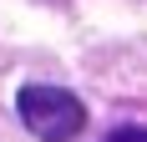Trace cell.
<instances>
[{
  "label": "cell",
  "mask_w": 147,
  "mask_h": 142,
  "mask_svg": "<svg viewBox=\"0 0 147 142\" xmlns=\"http://www.w3.org/2000/svg\"><path fill=\"white\" fill-rule=\"evenodd\" d=\"M107 142H147V127H117Z\"/></svg>",
  "instance_id": "cell-2"
},
{
  "label": "cell",
  "mask_w": 147,
  "mask_h": 142,
  "mask_svg": "<svg viewBox=\"0 0 147 142\" xmlns=\"http://www.w3.org/2000/svg\"><path fill=\"white\" fill-rule=\"evenodd\" d=\"M15 107H20V122L41 142H71L86 127V107L71 91H61V86H20Z\"/></svg>",
  "instance_id": "cell-1"
}]
</instances>
